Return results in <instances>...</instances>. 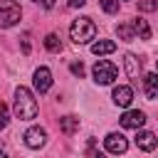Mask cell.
I'll return each mask as SVG.
<instances>
[{
	"mask_svg": "<svg viewBox=\"0 0 158 158\" xmlns=\"http://www.w3.org/2000/svg\"><path fill=\"white\" fill-rule=\"evenodd\" d=\"M12 111L20 121H30L37 116V99L32 96L30 89L25 86H17L15 89V104H12Z\"/></svg>",
	"mask_w": 158,
	"mask_h": 158,
	"instance_id": "1",
	"label": "cell"
},
{
	"mask_svg": "<svg viewBox=\"0 0 158 158\" xmlns=\"http://www.w3.org/2000/svg\"><path fill=\"white\" fill-rule=\"evenodd\" d=\"M69 37L77 42V44H86L96 37V25L91 22V17H79L72 22L69 27Z\"/></svg>",
	"mask_w": 158,
	"mask_h": 158,
	"instance_id": "2",
	"label": "cell"
},
{
	"mask_svg": "<svg viewBox=\"0 0 158 158\" xmlns=\"http://www.w3.org/2000/svg\"><path fill=\"white\" fill-rule=\"evenodd\" d=\"M91 74H94V81H96V84H114V79L118 77V69H116L114 62H109V59H99V62L94 64Z\"/></svg>",
	"mask_w": 158,
	"mask_h": 158,
	"instance_id": "3",
	"label": "cell"
},
{
	"mask_svg": "<svg viewBox=\"0 0 158 158\" xmlns=\"http://www.w3.org/2000/svg\"><path fill=\"white\" fill-rule=\"evenodd\" d=\"M22 17L20 5L15 0H0V27H12Z\"/></svg>",
	"mask_w": 158,
	"mask_h": 158,
	"instance_id": "4",
	"label": "cell"
},
{
	"mask_svg": "<svg viewBox=\"0 0 158 158\" xmlns=\"http://www.w3.org/2000/svg\"><path fill=\"white\" fill-rule=\"evenodd\" d=\"M104 146H106V151L109 153H126L128 151V141H126V136H121V133H109L106 138H104Z\"/></svg>",
	"mask_w": 158,
	"mask_h": 158,
	"instance_id": "5",
	"label": "cell"
},
{
	"mask_svg": "<svg viewBox=\"0 0 158 158\" xmlns=\"http://www.w3.org/2000/svg\"><path fill=\"white\" fill-rule=\"evenodd\" d=\"M32 84H35V89H37L40 94H47V91H49V86H52V72H49L47 67H40V69H35Z\"/></svg>",
	"mask_w": 158,
	"mask_h": 158,
	"instance_id": "6",
	"label": "cell"
},
{
	"mask_svg": "<svg viewBox=\"0 0 158 158\" xmlns=\"http://www.w3.org/2000/svg\"><path fill=\"white\" fill-rule=\"evenodd\" d=\"M25 143H27L30 148H42V146L47 143V131H44L42 126L27 128V131H25Z\"/></svg>",
	"mask_w": 158,
	"mask_h": 158,
	"instance_id": "7",
	"label": "cell"
},
{
	"mask_svg": "<svg viewBox=\"0 0 158 158\" xmlns=\"http://www.w3.org/2000/svg\"><path fill=\"white\" fill-rule=\"evenodd\" d=\"M143 123H146V114H143V111H138V109L126 111V114L121 116V126H123V128H136V131H138Z\"/></svg>",
	"mask_w": 158,
	"mask_h": 158,
	"instance_id": "8",
	"label": "cell"
},
{
	"mask_svg": "<svg viewBox=\"0 0 158 158\" xmlns=\"http://www.w3.org/2000/svg\"><path fill=\"white\" fill-rule=\"evenodd\" d=\"M111 99H114V104L116 106H121V109H126V106H131V101H133V89L131 86H116L114 89V94H111Z\"/></svg>",
	"mask_w": 158,
	"mask_h": 158,
	"instance_id": "9",
	"label": "cell"
},
{
	"mask_svg": "<svg viewBox=\"0 0 158 158\" xmlns=\"http://www.w3.org/2000/svg\"><path fill=\"white\" fill-rule=\"evenodd\" d=\"M136 146H138L141 151L151 153V151H156L158 138H156V133H151V131H138V136H136Z\"/></svg>",
	"mask_w": 158,
	"mask_h": 158,
	"instance_id": "10",
	"label": "cell"
},
{
	"mask_svg": "<svg viewBox=\"0 0 158 158\" xmlns=\"http://www.w3.org/2000/svg\"><path fill=\"white\" fill-rule=\"evenodd\" d=\"M123 64H126V74H128L131 79H138V77H141V59H138L136 54L126 52V57H123Z\"/></svg>",
	"mask_w": 158,
	"mask_h": 158,
	"instance_id": "11",
	"label": "cell"
},
{
	"mask_svg": "<svg viewBox=\"0 0 158 158\" xmlns=\"http://www.w3.org/2000/svg\"><path fill=\"white\" fill-rule=\"evenodd\" d=\"M143 91L148 99H158V74H146L143 77Z\"/></svg>",
	"mask_w": 158,
	"mask_h": 158,
	"instance_id": "12",
	"label": "cell"
},
{
	"mask_svg": "<svg viewBox=\"0 0 158 158\" xmlns=\"http://www.w3.org/2000/svg\"><path fill=\"white\" fill-rule=\"evenodd\" d=\"M116 49V42H111V40H99V42H94L91 44V52L99 57V54H111Z\"/></svg>",
	"mask_w": 158,
	"mask_h": 158,
	"instance_id": "13",
	"label": "cell"
},
{
	"mask_svg": "<svg viewBox=\"0 0 158 158\" xmlns=\"http://www.w3.org/2000/svg\"><path fill=\"white\" fill-rule=\"evenodd\" d=\"M59 128H62L67 136H72L74 131H79V118H77V116H62V118H59Z\"/></svg>",
	"mask_w": 158,
	"mask_h": 158,
	"instance_id": "14",
	"label": "cell"
},
{
	"mask_svg": "<svg viewBox=\"0 0 158 158\" xmlns=\"http://www.w3.org/2000/svg\"><path fill=\"white\" fill-rule=\"evenodd\" d=\"M133 32H136L141 40H151V25H148L143 17H136V20H133Z\"/></svg>",
	"mask_w": 158,
	"mask_h": 158,
	"instance_id": "15",
	"label": "cell"
},
{
	"mask_svg": "<svg viewBox=\"0 0 158 158\" xmlns=\"http://www.w3.org/2000/svg\"><path fill=\"white\" fill-rule=\"evenodd\" d=\"M44 47H47L49 52H59V49H62V42H59V37H57L54 32H49V35L44 37Z\"/></svg>",
	"mask_w": 158,
	"mask_h": 158,
	"instance_id": "16",
	"label": "cell"
},
{
	"mask_svg": "<svg viewBox=\"0 0 158 158\" xmlns=\"http://www.w3.org/2000/svg\"><path fill=\"white\" fill-rule=\"evenodd\" d=\"M116 32H118V37H121V40H126V42L136 40V32H133V27H131V25H118V27H116Z\"/></svg>",
	"mask_w": 158,
	"mask_h": 158,
	"instance_id": "17",
	"label": "cell"
},
{
	"mask_svg": "<svg viewBox=\"0 0 158 158\" xmlns=\"http://www.w3.org/2000/svg\"><path fill=\"white\" fill-rule=\"evenodd\" d=\"M138 10L141 12H153V10H158V0H138Z\"/></svg>",
	"mask_w": 158,
	"mask_h": 158,
	"instance_id": "18",
	"label": "cell"
},
{
	"mask_svg": "<svg viewBox=\"0 0 158 158\" xmlns=\"http://www.w3.org/2000/svg\"><path fill=\"white\" fill-rule=\"evenodd\" d=\"M101 2V7H104V12H109V15H114V12H118V0H99Z\"/></svg>",
	"mask_w": 158,
	"mask_h": 158,
	"instance_id": "19",
	"label": "cell"
},
{
	"mask_svg": "<svg viewBox=\"0 0 158 158\" xmlns=\"http://www.w3.org/2000/svg\"><path fill=\"white\" fill-rule=\"evenodd\" d=\"M69 69H72V74H74V77H84V64H81V62H72V64H69Z\"/></svg>",
	"mask_w": 158,
	"mask_h": 158,
	"instance_id": "20",
	"label": "cell"
},
{
	"mask_svg": "<svg viewBox=\"0 0 158 158\" xmlns=\"http://www.w3.org/2000/svg\"><path fill=\"white\" fill-rule=\"evenodd\" d=\"M37 2H40V5H42V7H47V10H49V7H52V5H54V0H37Z\"/></svg>",
	"mask_w": 158,
	"mask_h": 158,
	"instance_id": "21",
	"label": "cell"
},
{
	"mask_svg": "<svg viewBox=\"0 0 158 158\" xmlns=\"http://www.w3.org/2000/svg\"><path fill=\"white\" fill-rule=\"evenodd\" d=\"M86 0H69V7H81Z\"/></svg>",
	"mask_w": 158,
	"mask_h": 158,
	"instance_id": "22",
	"label": "cell"
},
{
	"mask_svg": "<svg viewBox=\"0 0 158 158\" xmlns=\"http://www.w3.org/2000/svg\"><path fill=\"white\" fill-rule=\"evenodd\" d=\"M7 126V118H5V111H0V131Z\"/></svg>",
	"mask_w": 158,
	"mask_h": 158,
	"instance_id": "23",
	"label": "cell"
},
{
	"mask_svg": "<svg viewBox=\"0 0 158 158\" xmlns=\"http://www.w3.org/2000/svg\"><path fill=\"white\" fill-rule=\"evenodd\" d=\"M22 52H25V54L30 52V42H27V40H22Z\"/></svg>",
	"mask_w": 158,
	"mask_h": 158,
	"instance_id": "24",
	"label": "cell"
},
{
	"mask_svg": "<svg viewBox=\"0 0 158 158\" xmlns=\"http://www.w3.org/2000/svg\"><path fill=\"white\" fill-rule=\"evenodd\" d=\"M91 158H106L104 153H91Z\"/></svg>",
	"mask_w": 158,
	"mask_h": 158,
	"instance_id": "25",
	"label": "cell"
},
{
	"mask_svg": "<svg viewBox=\"0 0 158 158\" xmlns=\"http://www.w3.org/2000/svg\"><path fill=\"white\" fill-rule=\"evenodd\" d=\"M0 158H7V156H5V153H2V151H0Z\"/></svg>",
	"mask_w": 158,
	"mask_h": 158,
	"instance_id": "26",
	"label": "cell"
},
{
	"mask_svg": "<svg viewBox=\"0 0 158 158\" xmlns=\"http://www.w3.org/2000/svg\"><path fill=\"white\" fill-rule=\"evenodd\" d=\"M35 2H37V0H35Z\"/></svg>",
	"mask_w": 158,
	"mask_h": 158,
	"instance_id": "27",
	"label": "cell"
},
{
	"mask_svg": "<svg viewBox=\"0 0 158 158\" xmlns=\"http://www.w3.org/2000/svg\"><path fill=\"white\" fill-rule=\"evenodd\" d=\"M156 74H158V72H156Z\"/></svg>",
	"mask_w": 158,
	"mask_h": 158,
	"instance_id": "28",
	"label": "cell"
}]
</instances>
